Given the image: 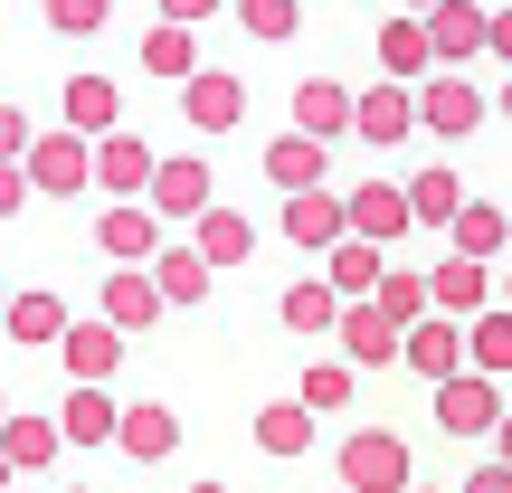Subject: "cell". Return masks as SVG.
<instances>
[{"label":"cell","mask_w":512,"mask_h":493,"mask_svg":"<svg viewBox=\"0 0 512 493\" xmlns=\"http://www.w3.org/2000/svg\"><path fill=\"white\" fill-rule=\"evenodd\" d=\"M332 475H342L351 493H408L418 484V456H408V437H389V427H361V437H342Z\"/></svg>","instance_id":"1"},{"label":"cell","mask_w":512,"mask_h":493,"mask_svg":"<svg viewBox=\"0 0 512 493\" xmlns=\"http://www.w3.org/2000/svg\"><path fill=\"white\" fill-rule=\"evenodd\" d=\"M152 209H162V228H200L209 209H219V171L200 162V152H171L162 171H152V190H143Z\"/></svg>","instance_id":"2"},{"label":"cell","mask_w":512,"mask_h":493,"mask_svg":"<svg viewBox=\"0 0 512 493\" xmlns=\"http://www.w3.org/2000/svg\"><path fill=\"white\" fill-rule=\"evenodd\" d=\"M162 247H171V228L152 200H105V219H95V256L105 266H152Z\"/></svg>","instance_id":"3"},{"label":"cell","mask_w":512,"mask_h":493,"mask_svg":"<svg viewBox=\"0 0 512 493\" xmlns=\"http://www.w3.org/2000/svg\"><path fill=\"white\" fill-rule=\"evenodd\" d=\"M29 181H38V200H76V190H95V143L86 133H38L29 143Z\"/></svg>","instance_id":"4"},{"label":"cell","mask_w":512,"mask_h":493,"mask_svg":"<svg viewBox=\"0 0 512 493\" xmlns=\"http://www.w3.org/2000/svg\"><path fill=\"white\" fill-rule=\"evenodd\" d=\"M418 124L437 133V143H465V133L484 124V86H475L465 67H437V76L418 86Z\"/></svg>","instance_id":"5"},{"label":"cell","mask_w":512,"mask_h":493,"mask_svg":"<svg viewBox=\"0 0 512 493\" xmlns=\"http://www.w3.org/2000/svg\"><path fill=\"white\" fill-rule=\"evenodd\" d=\"M503 418H512V399H503V380H484V370H465V380L437 389V427L446 437H494Z\"/></svg>","instance_id":"6"},{"label":"cell","mask_w":512,"mask_h":493,"mask_svg":"<svg viewBox=\"0 0 512 493\" xmlns=\"http://www.w3.org/2000/svg\"><path fill=\"white\" fill-rule=\"evenodd\" d=\"M57 105H67V133H86V143L124 133V86H114L105 67H76L67 86H57Z\"/></svg>","instance_id":"7"},{"label":"cell","mask_w":512,"mask_h":493,"mask_svg":"<svg viewBox=\"0 0 512 493\" xmlns=\"http://www.w3.org/2000/svg\"><path fill=\"white\" fill-rule=\"evenodd\" d=\"M124 342H133V332H114L105 313H95V323H76L67 342H57V361H67V389H114V370H124Z\"/></svg>","instance_id":"8"},{"label":"cell","mask_w":512,"mask_h":493,"mask_svg":"<svg viewBox=\"0 0 512 493\" xmlns=\"http://www.w3.org/2000/svg\"><path fill=\"white\" fill-rule=\"evenodd\" d=\"M342 238H351V190H294V200H285V247L332 256Z\"/></svg>","instance_id":"9"},{"label":"cell","mask_w":512,"mask_h":493,"mask_svg":"<svg viewBox=\"0 0 512 493\" xmlns=\"http://www.w3.org/2000/svg\"><path fill=\"white\" fill-rule=\"evenodd\" d=\"M427 38H437V67H475L494 48V10L484 0H437L427 10Z\"/></svg>","instance_id":"10"},{"label":"cell","mask_w":512,"mask_h":493,"mask_svg":"<svg viewBox=\"0 0 512 493\" xmlns=\"http://www.w3.org/2000/svg\"><path fill=\"white\" fill-rule=\"evenodd\" d=\"M408 370H418L427 389H446V380H465V370H475V351H465V323H456V313H427V323L408 332Z\"/></svg>","instance_id":"11"},{"label":"cell","mask_w":512,"mask_h":493,"mask_svg":"<svg viewBox=\"0 0 512 493\" xmlns=\"http://www.w3.org/2000/svg\"><path fill=\"white\" fill-rule=\"evenodd\" d=\"M408 228H418L408 181H361V190H351V238H370V247H408Z\"/></svg>","instance_id":"12"},{"label":"cell","mask_w":512,"mask_h":493,"mask_svg":"<svg viewBox=\"0 0 512 493\" xmlns=\"http://www.w3.org/2000/svg\"><path fill=\"white\" fill-rule=\"evenodd\" d=\"M361 143H380V152H399L408 133H427L418 124V86H399V76H380V86H361Z\"/></svg>","instance_id":"13"},{"label":"cell","mask_w":512,"mask_h":493,"mask_svg":"<svg viewBox=\"0 0 512 493\" xmlns=\"http://www.w3.org/2000/svg\"><path fill=\"white\" fill-rule=\"evenodd\" d=\"M351 124H361V95H351L342 76H304V86H294V133H313V143H342Z\"/></svg>","instance_id":"14"},{"label":"cell","mask_w":512,"mask_h":493,"mask_svg":"<svg viewBox=\"0 0 512 493\" xmlns=\"http://www.w3.org/2000/svg\"><path fill=\"white\" fill-rule=\"evenodd\" d=\"M0 456L19 465V484L48 475V465L67 456V427H57V408H10V427H0Z\"/></svg>","instance_id":"15"},{"label":"cell","mask_w":512,"mask_h":493,"mask_svg":"<svg viewBox=\"0 0 512 493\" xmlns=\"http://www.w3.org/2000/svg\"><path fill=\"white\" fill-rule=\"evenodd\" d=\"M152 171H162V152H152L143 133H105V143H95V190H105V200H143Z\"/></svg>","instance_id":"16"},{"label":"cell","mask_w":512,"mask_h":493,"mask_svg":"<svg viewBox=\"0 0 512 493\" xmlns=\"http://www.w3.org/2000/svg\"><path fill=\"white\" fill-rule=\"evenodd\" d=\"M332 342H342V361H351V370H380V361H408V332L389 323L380 304H342V332H332Z\"/></svg>","instance_id":"17"},{"label":"cell","mask_w":512,"mask_h":493,"mask_svg":"<svg viewBox=\"0 0 512 493\" xmlns=\"http://www.w3.org/2000/svg\"><path fill=\"white\" fill-rule=\"evenodd\" d=\"M380 76H399V86H427V76H437V38H427V10L380 19Z\"/></svg>","instance_id":"18"},{"label":"cell","mask_w":512,"mask_h":493,"mask_svg":"<svg viewBox=\"0 0 512 493\" xmlns=\"http://www.w3.org/2000/svg\"><path fill=\"white\" fill-rule=\"evenodd\" d=\"M114 446H124L133 465H171V456H181V408H171V399H133Z\"/></svg>","instance_id":"19"},{"label":"cell","mask_w":512,"mask_h":493,"mask_svg":"<svg viewBox=\"0 0 512 493\" xmlns=\"http://www.w3.org/2000/svg\"><path fill=\"white\" fill-rule=\"evenodd\" d=\"M266 181L285 190V200H294V190H332V143H313V133H275V143H266Z\"/></svg>","instance_id":"20"},{"label":"cell","mask_w":512,"mask_h":493,"mask_svg":"<svg viewBox=\"0 0 512 493\" xmlns=\"http://www.w3.org/2000/svg\"><path fill=\"white\" fill-rule=\"evenodd\" d=\"M171 313V294L152 285V266H105V323L114 332H143V323H162Z\"/></svg>","instance_id":"21"},{"label":"cell","mask_w":512,"mask_h":493,"mask_svg":"<svg viewBox=\"0 0 512 493\" xmlns=\"http://www.w3.org/2000/svg\"><path fill=\"white\" fill-rule=\"evenodd\" d=\"M0 332H10L19 351H57L76 323H67V304H57L48 285H29V294H10V323H0Z\"/></svg>","instance_id":"22"},{"label":"cell","mask_w":512,"mask_h":493,"mask_svg":"<svg viewBox=\"0 0 512 493\" xmlns=\"http://www.w3.org/2000/svg\"><path fill=\"white\" fill-rule=\"evenodd\" d=\"M181 114H190V124H200V133H228V124H238V114H247V86H238V76H228V67H200V76H190V86H181Z\"/></svg>","instance_id":"23"},{"label":"cell","mask_w":512,"mask_h":493,"mask_svg":"<svg viewBox=\"0 0 512 493\" xmlns=\"http://www.w3.org/2000/svg\"><path fill=\"white\" fill-rule=\"evenodd\" d=\"M370 304H380L399 332H418L427 313H437V275H418L408 256H389V275H380V294H370Z\"/></svg>","instance_id":"24"},{"label":"cell","mask_w":512,"mask_h":493,"mask_svg":"<svg viewBox=\"0 0 512 493\" xmlns=\"http://www.w3.org/2000/svg\"><path fill=\"white\" fill-rule=\"evenodd\" d=\"M143 76L190 86V76H200V29H181V19H152V29H143Z\"/></svg>","instance_id":"25"},{"label":"cell","mask_w":512,"mask_h":493,"mask_svg":"<svg viewBox=\"0 0 512 493\" xmlns=\"http://www.w3.org/2000/svg\"><path fill=\"white\" fill-rule=\"evenodd\" d=\"M190 247H200L219 275H228V266H256V219H247V209H209V219L190 228Z\"/></svg>","instance_id":"26"},{"label":"cell","mask_w":512,"mask_h":493,"mask_svg":"<svg viewBox=\"0 0 512 493\" xmlns=\"http://www.w3.org/2000/svg\"><path fill=\"white\" fill-rule=\"evenodd\" d=\"M152 285L171 294V304H209V285H219V266H209L190 238H171L162 256H152Z\"/></svg>","instance_id":"27"},{"label":"cell","mask_w":512,"mask_h":493,"mask_svg":"<svg viewBox=\"0 0 512 493\" xmlns=\"http://www.w3.org/2000/svg\"><path fill=\"white\" fill-rule=\"evenodd\" d=\"M57 427H67V446H114L124 437V408H114L105 389H67V399H57Z\"/></svg>","instance_id":"28"},{"label":"cell","mask_w":512,"mask_h":493,"mask_svg":"<svg viewBox=\"0 0 512 493\" xmlns=\"http://www.w3.org/2000/svg\"><path fill=\"white\" fill-rule=\"evenodd\" d=\"M446 247H456V256H484V266H494V256L512 247V209H503V200H465V219L446 228Z\"/></svg>","instance_id":"29"},{"label":"cell","mask_w":512,"mask_h":493,"mask_svg":"<svg viewBox=\"0 0 512 493\" xmlns=\"http://www.w3.org/2000/svg\"><path fill=\"white\" fill-rule=\"evenodd\" d=\"M465 200H475V190H465L446 162H437V171H408V209H418V228H456Z\"/></svg>","instance_id":"30"},{"label":"cell","mask_w":512,"mask_h":493,"mask_svg":"<svg viewBox=\"0 0 512 493\" xmlns=\"http://www.w3.org/2000/svg\"><path fill=\"white\" fill-rule=\"evenodd\" d=\"M275 323H285V332H342V294H332V275H304V285H285Z\"/></svg>","instance_id":"31"},{"label":"cell","mask_w":512,"mask_h":493,"mask_svg":"<svg viewBox=\"0 0 512 493\" xmlns=\"http://www.w3.org/2000/svg\"><path fill=\"white\" fill-rule=\"evenodd\" d=\"M427 275H437V313H456V323H475V313H484V275H494L484 256H456V247H446V266H427Z\"/></svg>","instance_id":"32"},{"label":"cell","mask_w":512,"mask_h":493,"mask_svg":"<svg viewBox=\"0 0 512 493\" xmlns=\"http://www.w3.org/2000/svg\"><path fill=\"white\" fill-rule=\"evenodd\" d=\"M380 275H389V247H370V238H342V247H332V294H342V304H370Z\"/></svg>","instance_id":"33"},{"label":"cell","mask_w":512,"mask_h":493,"mask_svg":"<svg viewBox=\"0 0 512 493\" xmlns=\"http://www.w3.org/2000/svg\"><path fill=\"white\" fill-rule=\"evenodd\" d=\"M256 446H266V456H304L313 446V408L304 399H266L256 408Z\"/></svg>","instance_id":"34"},{"label":"cell","mask_w":512,"mask_h":493,"mask_svg":"<svg viewBox=\"0 0 512 493\" xmlns=\"http://www.w3.org/2000/svg\"><path fill=\"white\" fill-rule=\"evenodd\" d=\"M465 351H475V370H484V380H512V304L475 313V323H465Z\"/></svg>","instance_id":"35"},{"label":"cell","mask_w":512,"mask_h":493,"mask_svg":"<svg viewBox=\"0 0 512 493\" xmlns=\"http://www.w3.org/2000/svg\"><path fill=\"white\" fill-rule=\"evenodd\" d=\"M294 399H304L313 418H332V408H351V399H361V370H351V361H313L304 380H294Z\"/></svg>","instance_id":"36"},{"label":"cell","mask_w":512,"mask_h":493,"mask_svg":"<svg viewBox=\"0 0 512 493\" xmlns=\"http://www.w3.org/2000/svg\"><path fill=\"white\" fill-rule=\"evenodd\" d=\"M238 29L266 38V48H285V38L304 29V10H294V0H238Z\"/></svg>","instance_id":"37"},{"label":"cell","mask_w":512,"mask_h":493,"mask_svg":"<svg viewBox=\"0 0 512 493\" xmlns=\"http://www.w3.org/2000/svg\"><path fill=\"white\" fill-rule=\"evenodd\" d=\"M105 19H114V0H48V29L57 38H95Z\"/></svg>","instance_id":"38"},{"label":"cell","mask_w":512,"mask_h":493,"mask_svg":"<svg viewBox=\"0 0 512 493\" xmlns=\"http://www.w3.org/2000/svg\"><path fill=\"white\" fill-rule=\"evenodd\" d=\"M29 143H38V133H29V105H0V162H29Z\"/></svg>","instance_id":"39"},{"label":"cell","mask_w":512,"mask_h":493,"mask_svg":"<svg viewBox=\"0 0 512 493\" xmlns=\"http://www.w3.org/2000/svg\"><path fill=\"white\" fill-rule=\"evenodd\" d=\"M29 162H0V219H19V209H29Z\"/></svg>","instance_id":"40"},{"label":"cell","mask_w":512,"mask_h":493,"mask_svg":"<svg viewBox=\"0 0 512 493\" xmlns=\"http://www.w3.org/2000/svg\"><path fill=\"white\" fill-rule=\"evenodd\" d=\"M162 19H181V29H200V19H219V0H152Z\"/></svg>","instance_id":"41"},{"label":"cell","mask_w":512,"mask_h":493,"mask_svg":"<svg viewBox=\"0 0 512 493\" xmlns=\"http://www.w3.org/2000/svg\"><path fill=\"white\" fill-rule=\"evenodd\" d=\"M456 493H512V465H475V475H465Z\"/></svg>","instance_id":"42"},{"label":"cell","mask_w":512,"mask_h":493,"mask_svg":"<svg viewBox=\"0 0 512 493\" xmlns=\"http://www.w3.org/2000/svg\"><path fill=\"white\" fill-rule=\"evenodd\" d=\"M484 57H494V67L512 76V10H494V48H484Z\"/></svg>","instance_id":"43"},{"label":"cell","mask_w":512,"mask_h":493,"mask_svg":"<svg viewBox=\"0 0 512 493\" xmlns=\"http://www.w3.org/2000/svg\"><path fill=\"white\" fill-rule=\"evenodd\" d=\"M484 446H494V465H512V418L494 427V437H484Z\"/></svg>","instance_id":"44"},{"label":"cell","mask_w":512,"mask_h":493,"mask_svg":"<svg viewBox=\"0 0 512 493\" xmlns=\"http://www.w3.org/2000/svg\"><path fill=\"white\" fill-rule=\"evenodd\" d=\"M494 114H503V124H512V76H503V86H494Z\"/></svg>","instance_id":"45"},{"label":"cell","mask_w":512,"mask_h":493,"mask_svg":"<svg viewBox=\"0 0 512 493\" xmlns=\"http://www.w3.org/2000/svg\"><path fill=\"white\" fill-rule=\"evenodd\" d=\"M10 484H19V465H10V456H0V493H10Z\"/></svg>","instance_id":"46"},{"label":"cell","mask_w":512,"mask_h":493,"mask_svg":"<svg viewBox=\"0 0 512 493\" xmlns=\"http://www.w3.org/2000/svg\"><path fill=\"white\" fill-rule=\"evenodd\" d=\"M181 493H228V484H209V475H200V484H181Z\"/></svg>","instance_id":"47"},{"label":"cell","mask_w":512,"mask_h":493,"mask_svg":"<svg viewBox=\"0 0 512 493\" xmlns=\"http://www.w3.org/2000/svg\"><path fill=\"white\" fill-rule=\"evenodd\" d=\"M399 10H437V0H399Z\"/></svg>","instance_id":"48"},{"label":"cell","mask_w":512,"mask_h":493,"mask_svg":"<svg viewBox=\"0 0 512 493\" xmlns=\"http://www.w3.org/2000/svg\"><path fill=\"white\" fill-rule=\"evenodd\" d=\"M0 323H10V285H0Z\"/></svg>","instance_id":"49"},{"label":"cell","mask_w":512,"mask_h":493,"mask_svg":"<svg viewBox=\"0 0 512 493\" xmlns=\"http://www.w3.org/2000/svg\"><path fill=\"white\" fill-rule=\"evenodd\" d=\"M408 493H446V484H408Z\"/></svg>","instance_id":"50"},{"label":"cell","mask_w":512,"mask_h":493,"mask_svg":"<svg viewBox=\"0 0 512 493\" xmlns=\"http://www.w3.org/2000/svg\"><path fill=\"white\" fill-rule=\"evenodd\" d=\"M0 427H10V399H0Z\"/></svg>","instance_id":"51"},{"label":"cell","mask_w":512,"mask_h":493,"mask_svg":"<svg viewBox=\"0 0 512 493\" xmlns=\"http://www.w3.org/2000/svg\"><path fill=\"white\" fill-rule=\"evenodd\" d=\"M503 304H512V275H503Z\"/></svg>","instance_id":"52"},{"label":"cell","mask_w":512,"mask_h":493,"mask_svg":"<svg viewBox=\"0 0 512 493\" xmlns=\"http://www.w3.org/2000/svg\"><path fill=\"white\" fill-rule=\"evenodd\" d=\"M67 493H95V484H67Z\"/></svg>","instance_id":"53"},{"label":"cell","mask_w":512,"mask_h":493,"mask_svg":"<svg viewBox=\"0 0 512 493\" xmlns=\"http://www.w3.org/2000/svg\"><path fill=\"white\" fill-rule=\"evenodd\" d=\"M10 493H38V484H10Z\"/></svg>","instance_id":"54"},{"label":"cell","mask_w":512,"mask_h":493,"mask_svg":"<svg viewBox=\"0 0 512 493\" xmlns=\"http://www.w3.org/2000/svg\"><path fill=\"white\" fill-rule=\"evenodd\" d=\"M332 493H351V484H332Z\"/></svg>","instance_id":"55"}]
</instances>
